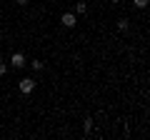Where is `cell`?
I'll use <instances>...</instances> for the list:
<instances>
[{"instance_id": "cell-1", "label": "cell", "mask_w": 150, "mask_h": 140, "mask_svg": "<svg viewBox=\"0 0 150 140\" xmlns=\"http://www.w3.org/2000/svg\"><path fill=\"white\" fill-rule=\"evenodd\" d=\"M20 90L25 93V95L33 93V90H35V80H33V78H23V80H20Z\"/></svg>"}, {"instance_id": "cell-2", "label": "cell", "mask_w": 150, "mask_h": 140, "mask_svg": "<svg viewBox=\"0 0 150 140\" xmlns=\"http://www.w3.org/2000/svg\"><path fill=\"white\" fill-rule=\"evenodd\" d=\"M10 63H13V68H15V70H20L23 65H25V55H23V53H13V60H10Z\"/></svg>"}, {"instance_id": "cell-3", "label": "cell", "mask_w": 150, "mask_h": 140, "mask_svg": "<svg viewBox=\"0 0 150 140\" xmlns=\"http://www.w3.org/2000/svg\"><path fill=\"white\" fill-rule=\"evenodd\" d=\"M60 23H63L65 28H75V23H78L75 20V13H65V15L60 18Z\"/></svg>"}, {"instance_id": "cell-4", "label": "cell", "mask_w": 150, "mask_h": 140, "mask_svg": "<svg viewBox=\"0 0 150 140\" xmlns=\"http://www.w3.org/2000/svg\"><path fill=\"white\" fill-rule=\"evenodd\" d=\"M83 128H85V133H90V130H93V118H85V120H83Z\"/></svg>"}, {"instance_id": "cell-5", "label": "cell", "mask_w": 150, "mask_h": 140, "mask_svg": "<svg viewBox=\"0 0 150 140\" xmlns=\"http://www.w3.org/2000/svg\"><path fill=\"white\" fill-rule=\"evenodd\" d=\"M85 10H88L85 3H75V13H85Z\"/></svg>"}, {"instance_id": "cell-6", "label": "cell", "mask_w": 150, "mask_h": 140, "mask_svg": "<svg viewBox=\"0 0 150 140\" xmlns=\"http://www.w3.org/2000/svg\"><path fill=\"white\" fill-rule=\"evenodd\" d=\"M118 30H128V20H125V18L118 20Z\"/></svg>"}, {"instance_id": "cell-7", "label": "cell", "mask_w": 150, "mask_h": 140, "mask_svg": "<svg viewBox=\"0 0 150 140\" xmlns=\"http://www.w3.org/2000/svg\"><path fill=\"white\" fill-rule=\"evenodd\" d=\"M30 65H33V70H43V63H40V60H33Z\"/></svg>"}, {"instance_id": "cell-8", "label": "cell", "mask_w": 150, "mask_h": 140, "mask_svg": "<svg viewBox=\"0 0 150 140\" xmlns=\"http://www.w3.org/2000/svg\"><path fill=\"white\" fill-rule=\"evenodd\" d=\"M145 5H148V0H135V8H140V10H143Z\"/></svg>"}, {"instance_id": "cell-9", "label": "cell", "mask_w": 150, "mask_h": 140, "mask_svg": "<svg viewBox=\"0 0 150 140\" xmlns=\"http://www.w3.org/2000/svg\"><path fill=\"white\" fill-rule=\"evenodd\" d=\"M5 73H8V65H3V63H0V75H5Z\"/></svg>"}, {"instance_id": "cell-10", "label": "cell", "mask_w": 150, "mask_h": 140, "mask_svg": "<svg viewBox=\"0 0 150 140\" xmlns=\"http://www.w3.org/2000/svg\"><path fill=\"white\" fill-rule=\"evenodd\" d=\"M15 3L18 5H28V0H15Z\"/></svg>"}, {"instance_id": "cell-11", "label": "cell", "mask_w": 150, "mask_h": 140, "mask_svg": "<svg viewBox=\"0 0 150 140\" xmlns=\"http://www.w3.org/2000/svg\"><path fill=\"white\" fill-rule=\"evenodd\" d=\"M110 3H120V0H110Z\"/></svg>"}, {"instance_id": "cell-12", "label": "cell", "mask_w": 150, "mask_h": 140, "mask_svg": "<svg viewBox=\"0 0 150 140\" xmlns=\"http://www.w3.org/2000/svg\"><path fill=\"white\" fill-rule=\"evenodd\" d=\"M0 58H3V53H0Z\"/></svg>"}]
</instances>
